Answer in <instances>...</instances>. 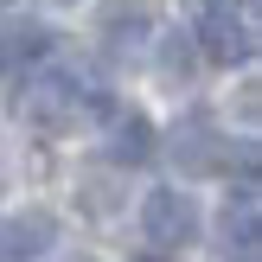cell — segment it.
<instances>
[{
    "label": "cell",
    "instance_id": "obj_8",
    "mask_svg": "<svg viewBox=\"0 0 262 262\" xmlns=\"http://www.w3.org/2000/svg\"><path fill=\"white\" fill-rule=\"evenodd\" d=\"M96 26H102V38H109L115 51H122V45H147V32H154L141 0H102V19Z\"/></svg>",
    "mask_w": 262,
    "mask_h": 262
},
{
    "label": "cell",
    "instance_id": "obj_6",
    "mask_svg": "<svg viewBox=\"0 0 262 262\" xmlns=\"http://www.w3.org/2000/svg\"><path fill=\"white\" fill-rule=\"evenodd\" d=\"M217 250L237 256V262L256 256V179H243L237 199L224 205V217H217Z\"/></svg>",
    "mask_w": 262,
    "mask_h": 262
},
{
    "label": "cell",
    "instance_id": "obj_14",
    "mask_svg": "<svg viewBox=\"0 0 262 262\" xmlns=\"http://www.w3.org/2000/svg\"><path fill=\"white\" fill-rule=\"evenodd\" d=\"M51 7H71V0H51Z\"/></svg>",
    "mask_w": 262,
    "mask_h": 262
},
{
    "label": "cell",
    "instance_id": "obj_10",
    "mask_svg": "<svg viewBox=\"0 0 262 262\" xmlns=\"http://www.w3.org/2000/svg\"><path fill=\"white\" fill-rule=\"evenodd\" d=\"M45 51H51V32H45V26H32V19H13L7 32H0V64H7V71L38 64Z\"/></svg>",
    "mask_w": 262,
    "mask_h": 262
},
{
    "label": "cell",
    "instance_id": "obj_3",
    "mask_svg": "<svg viewBox=\"0 0 262 262\" xmlns=\"http://www.w3.org/2000/svg\"><path fill=\"white\" fill-rule=\"evenodd\" d=\"M192 38H199V51L211 64H250L256 58V32H250V19H243L237 7H211Z\"/></svg>",
    "mask_w": 262,
    "mask_h": 262
},
{
    "label": "cell",
    "instance_id": "obj_9",
    "mask_svg": "<svg viewBox=\"0 0 262 262\" xmlns=\"http://www.w3.org/2000/svg\"><path fill=\"white\" fill-rule=\"evenodd\" d=\"M154 71H160V83H192L199 77V38L192 32H166L160 38V51H154Z\"/></svg>",
    "mask_w": 262,
    "mask_h": 262
},
{
    "label": "cell",
    "instance_id": "obj_13",
    "mask_svg": "<svg viewBox=\"0 0 262 262\" xmlns=\"http://www.w3.org/2000/svg\"><path fill=\"white\" fill-rule=\"evenodd\" d=\"M71 262H96V256H71Z\"/></svg>",
    "mask_w": 262,
    "mask_h": 262
},
{
    "label": "cell",
    "instance_id": "obj_1",
    "mask_svg": "<svg viewBox=\"0 0 262 262\" xmlns=\"http://www.w3.org/2000/svg\"><path fill=\"white\" fill-rule=\"evenodd\" d=\"M205 230V211L192 192L179 186H154L147 199H141V237L154 243V250H186V243H199Z\"/></svg>",
    "mask_w": 262,
    "mask_h": 262
},
{
    "label": "cell",
    "instance_id": "obj_5",
    "mask_svg": "<svg viewBox=\"0 0 262 262\" xmlns=\"http://www.w3.org/2000/svg\"><path fill=\"white\" fill-rule=\"evenodd\" d=\"M173 166L179 173H217L224 166V135L211 115H186L173 128Z\"/></svg>",
    "mask_w": 262,
    "mask_h": 262
},
{
    "label": "cell",
    "instance_id": "obj_4",
    "mask_svg": "<svg viewBox=\"0 0 262 262\" xmlns=\"http://www.w3.org/2000/svg\"><path fill=\"white\" fill-rule=\"evenodd\" d=\"M51 243H58V217H51L45 205L0 217V262H32V256H45Z\"/></svg>",
    "mask_w": 262,
    "mask_h": 262
},
{
    "label": "cell",
    "instance_id": "obj_11",
    "mask_svg": "<svg viewBox=\"0 0 262 262\" xmlns=\"http://www.w3.org/2000/svg\"><path fill=\"white\" fill-rule=\"evenodd\" d=\"M77 205H83L90 217H109L115 205H122V179L115 173H90L83 186H77Z\"/></svg>",
    "mask_w": 262,
    "mask_h": 262
},
{
    "label": "cell",
    "instance_id": "obj_12",
    "mask_svg": "<svg viewBox=\"0 0 262 262\" xmlns=\"http://www.w3.org/2000/svg\"><path fill=\"white\" fill-rule=\"evenodd\" d=\"M211 7H243V13H250V7H256V0H211Z\"/></svg>",
    "mask_w": 262,
    "mask_h": 262
},
{
    "label": "cell",
    "instance_id": "obj_2",
    "mask_svg": "<svg viewBox=\"0 0 262 262\" xmlns=\"http://www.w3.org/2000/svg\"><path fill=\"white\" fill-rule=\"evenodd\" d=\"M77 109H83V96H77V83H71V77L38 71L32 83L19 90V115L38 128V135H64V128L77 122Z\"/></svg>",
    "mask_w": 262,
    "mask_h": 262
},
{
    "label": "cell",
    "instance_id": "obj_7",
    "mask_svg": "<svg viewBox=\"0 0 262 262\" xmlns=\"http://www.w3.org/2000/svg\"><path fill=\"white\" fill-rule=\"evenodd\" d=\"M154 154V122L141 109H109V160L115 166H141Z\"/></svg>",
    "mask_w": 262,
    "mask_h": 262
}]
</instances>
